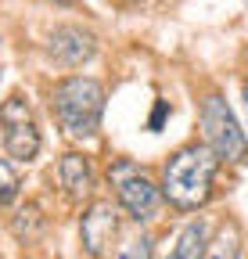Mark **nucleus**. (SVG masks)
<instances>
[{
    "instance_id": "9",
    "label": "nucleus",
    "mask_w": 248,
    "mask_h": 259,
    "mask_svg": "<svg viewBox=\"0 0 248 259\" xmlns=\"http://www.w3.org/2000/svg\"><path fill=\"white\" fill-rule=\"evenodd\" d=\"M205 248H209V227H205V220H191L176 234L169 259H205Z\"/></svg>"
},
{
    "instance_id": "11",
    "label": "nucleus",
    "mask_w": 248,
    "mask_h": 259,
    "mask_svg": "<svg viewBox=\"0 0 248 259\" xmlns=\"http://www.w3.org/2000/svg\"><path fill=\"white\" fill-rule=\"evenodd\" d=\"M151 252H155V238L147 231H137L115 248V259H151Z\"/></svg>"
},
{
    "instance_id": "14",
    "label": "nucleus",
    "mask_w": 248,
    "mask_h": 259,
    "mask_svg": "<svg viewBox=\"0 0 248 259\" xmlns=\"http://www.w3.org/2000/svg\"><path fill=\"white\" fill-rule=\"evenodd\" d=\"M25 119H29V101H25V97L15 94V97H8V101L0 105V122H4V126L8 122H25Z\"/></svg>"
},
{
    "instance_id": "8",
    "label": "nucleus",
    "mask_w": 248,
    "mask_h": 259,
    "mask_svg": "<svg viewBox=\"0 0 248 259\" xmlns=\"http://www.w3.org/2000/svg\"><path fill=\"white\" fill-rule=\"evenodd\" d=\"M4 151L18 162H29V158H36L40 151V130L33 126V119H25V122H8L4 126Z\"/></svg>"
},
{
    "instance_id": "12",
    "label": "nucleus",
    "mask_w": 248,
    "mask_h": 259,
    "mask_svg": "<svg viewBox=\"0 0 248 259\" xmlns=\"http://www.w3.org/2000/svg\"><path fill=\"white\" fill-rule=\"evenodd\" d=\"M18 187H22V180H18L15 166H11L8 158H0V209L11 205V202L18 198Z\"/></svg>"
},
{
    "instance_id": "13",
    "label": "nucleus",
    "mask_w": 248,
    "mask_h": 259,
    "mask_svg": "<svg viewBox=\"0 0 248 259\" xmlns=\"http://www.w3.org/2000/svg\"><path fill=\"white\" fill-rule=\"evenodd\" d=\"M40 223H43L40 209H36V205H25V209L15 216V234H18L22 241H33V238H36V231H40Z\"/></svg>"
},
{
    "instance_id": "7",
    "label": "nucleus",
    "mask_w": 248,
    "mask_h": 259,
    "mask_svg": "<svg viewBox=\"0 0 248 259\" xmlns=\"http://www.w3.org/2000/svg\"><path fill=\"white\" fill-rule=\"evenodd\" d=\"M58 177H61V187H65L69 198H86V194L94 191V169H90V158L79 155V151L61 155Z\"/></svg>"
},
{
    "instance_id": "15",
    "label": "nucleus",
    "mask_w": 248,
    "mask_h": 259,
    "mask_svg": "<svg viewBox=\"0 0 248 259\" xmlns=\"http://www.w3.org/2000/svg\"><path fill=\"white\" fill-rule=\"evenodd\" d=\"M166 112H169V105H166V101H159V105H155V115H151V130H159V126H162Z\"/></svg>"
},
{
    "instance_id": "4",
    "label": "nucleus",
    "mask_w": 248,
    "mask_h": 259,
    "mask_svg": "<svg viewBox=\"0 0 248 259\" xmlns=\"http://www.w3.org/2000/svg\"><path fill=\"white\" fill-rule=\"evenodd\" d=\"M108 180H112V187H115V194H119V205L126 209L137 223H144V220L155 216V209H159V187H155V184L140 173L137 162H130V158L112 162Z\"/></svg>"
},
{
    "instance_id": "17",
    "label": "nucleus",
    "mask_w": 248,
    "mask_h": 259,
    "mask_svg": "<svg viewBox=\"0 0 248 259\" xmlns=\"http://www.w3.org/2000/svg\"><path fill=\"white\" fill-rule=\"evenodd\" d=\"M244 105H248V87H244Z\"/></svg>"
},
{
    "instance_id": "1",
    "label": "nucleus",
    "mask_w": 248,
    "mask_h": 259,
    "mask_svg": "<svg viewBox=\"0 0 248 259\" xmlns=\"http://www.w3.org/2000/svg\"><path fill=\"white\" fill-rule=\"evenodd\" d=\"M216 169H220V158H216V151L209 144H187L166 162L162 194L176 209H198L212 194Z\"/></svg>"
},
{
    "instance_id": "3",
    "label": "nucleus",
    "mask_w": 248,
    "mask_h": 259,
    "mask_svg": "<svg viewBox=\"0 0 248 259\" xmlns=\"http://www.w3.org/2000/svg\"><path fill=\"white\" fill-rule=\"evenodd\" d=\"M202 134L220 162H248V141L220 94H209L202 101Z\"/></svg>"
},
{
    "instance_id": "16",
    "label": "nucleus",
    "mask_w": 248,
    "mask_h": 259,
    "mask_svg": "<svg viewBox=\"0 0 248 259\" xmlns=\"http://www.w3.org/2000/svg\"><path fill=\"white\" fill-rule=\"evenodd\" d=\"M54 4H65V8H69V4H72V0H54Z\"/></svg>"
},
{
    "instance_id": "6",
    "label": "nucleus",
    "mask_w": 248,
    "mask_h": 259,
    "mask_svg": "<svg viewBox=\"0 0 248 259\" xmlns=\"http://www.w3.org/2000/svg\"><path fill=\"white\" fill-rule=\"evenodd\" d=\"M115 231H119V209L112 202H94V205L83 212V223H79V238H83L86 255L101 259L105 248L112 245Z\"/></svg>"
},
{
    "instance_id": "5",
    "label": "nucleus",
    "mask_w": 248,
    "mask_h": 259,
    "mask_svg": "<svg viewBox=\"0 0 248 259\" xmlns=\"http://www.w3.org/2000/svg\"><path fill=\"white\" fill-rule=\"evenodd\" d=\"M47 51H51V58L61 65V69H79V65H86L97 54V36L86 32L83 25H61V29L51 32Z\"/></svg>"
},
{
    "instance_id": "10",
    "label": "nucleus",
    "mask_w": 248,
    "mask_h": 259,
    "mask_svg": "<svg viewBox=\"0 0 248 259\" xmlns=\"http://www.w3.org/2000/svg\"><path fill=\"white\" fill-rule=\"evenodd\" d=\"M237 255H241V234L234 223H227V227H220L216 241H209L205 259H237Z\"/></svg>"
},
{
    "instance_id": "2",
    "label": "nucleus",
    "mask_w": 248,
    "mask_h": 259,
    "mask_svg": "<svg viewBox=\"0 0 248 259\" xmlns=\"http://www.w3.org/2000/svg\"><path fill=\"white\" fill-rule=\"evenodd\" d=\"M51 112L69 137H76V141L94 137L101 130V115H105V87L90 76L61 79L51 94Z\"/></svg>"
}]
</instances>
